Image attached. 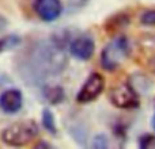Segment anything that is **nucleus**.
<instances>
[{"mask_svg":"<svg viewBox=\"0 0 155 149\" xmlns=\"http://www.w3.org/2000/svg\"><path fill=\"white\" fill-rule=\"evenodd\" d=\"M40 133V126L34 119H25L11 123L2 130V141L8 147H25Z\"/></svg>","mask_w":155,"mask_h":149,"instance_id":"nucleus-1","label":"nucleus"},{"mask_svg":"<svg viewBox=\"0 0 155 149\" xmlns=\"http://www.w3.org/2000/svg\"><path fill=\"white\" fill-rule=\"evenodd\" d=\"M131 46L125 37L110 41L101 52V67L107 72L116 71L129 56Z\"/></svg>","mask_w":155,"mask_h":149,"instance_id":"nucleus-2","label":"nucleus"},{"mask_svg":"<svg viewBox=\"0 0 155 149\" xmlns=\"http://www.w3.org/2000/svg\"><path fill=\"white\" fill-rule=\"evenodd\" d=\"M109 100L121 110L137 109L140 106V95L131 81H121L109 91Z\"/></svg>","mask_w":155,"mask_h":149,"instance_id":"nucleus-3","label":"nucleus"},{"mask_svg":"<svg viewBox=\"0 0 155 149\" xmlns=\"http://www.w3.org/2000/svg\"><path fill=\"white\" fill-rule=\"evenodd\" d=\"M105 90V77L98 72H93L87 76L83 85L76 94V102L80 104H86L94 102L101 96Z\"/></svg>","mask_w":155,"mask_h":149,"instance_id":"nucleus-4","label":"nucleus"},{"mask_svg":"<svg viewBox=\"0 0 155 149\" xmlns=\"http://www.w3.org/2000/svg\"><path fill=\"white\" fill-rule=\"evenodd\" d=\"M61 0H34L33 10L44 22H54L63 14Z\"/></svg>","mask_w":155,"mask_h":149,"instance_id":"nucleus-5","label":"nucleus"},{"mask_svg":"<svg viewBox=\"0 0 155 149\" xmlns=\"http://www.w3.org/2000/svg\"><path fill=\"white\" fill-rule=\"evenodd\" d=\"M70 53L72 57H75L76 60L80 61H87L91 57L94 56V52H95V42H94L93 37L90 35H79L75 37L72 41L70 42Z\"/></svg>","mask_w":155,"mask_h":149,"instance_id":"nucleus-6","label":"nucleus"},{"mask_svg":"<svg viewBox=\"0 0 155 149\" xmlns=\"http://www.w3.org/2000/svg\"><path fill=\"white\" fill-rule=\"evenodd\" d=\"M23 106V95L19 90H5L0 95V109L5 114H15Z\"/></svg>","mask_w":155,"mask_h":149,"instance_id":"nucleus-7","label":"nucleus"},{"mask_svg":"<svg viewBox=\"0 0 155 149\" xmlns=\"http://www.w3.org/2000/svg\"><path fill=\"white\" fill-rule=\"evenodd\" d=\"M129 24V15L127 12H118L116 15L110 16L106 22H105V30L109 34L117 33L118 30L124 29Z\"/></svg>","mask_w":155,"mask_h":149,"instance_id":"nucleus-8","label":"nucleus"},{"mask_svg":"<svg viewBox=\"0 0 155 149\" xmlns=\"http://www.w3.org/2000/svg\"><path fill=\"white\" fill-rule=\"evenodd\" d=\"M44 96L51 104H60L65 98V92L60 85H49L44 88Z\"/></svg>","mask_w":155,"mask_h":149,"instance_id":"nucleus-9","label":"nucleus"},{"mask_svg":"<svg viewBox=\"0 0 155 149\" xmlns=\"http://www.w3.org/2000/svg\"><path fill=\"white\" fill-rule=\"evenodd\" d=\"M41 122L45 130H48L49 133L56 134L57 133V126H56V119H54L53 113L49 109L42 110V115H41Z\"/></svg>","mask_w":155,"mask_h":149,"instance_id":"nucleus-10","label":"nucleus"},{"mask_svg":"<svg viewBox=\"0 0 155 149\" xmlns=\"http://www.w3.org/2000/svg\"><path fill=\"white\" fill-rule=\"evenodd\" d=\"M19 43H21V38L16 35H7V37L0 38V53L11 50L12 48L18 46Z\"/></svg>","mask_w":155,"mask_h":149,"instance_id":"nucleus-11","label":"nucleus"},{"mask_svg":"<svg viewBox=\"0 0 155 149\" xmlns=\"http://www.w3.org/2000/svg\"><path fill=\"white\" fill-rule=\"evenodd\" d=\"M91 147L95 149H106L109 147V140L104 134H97L95 137H93L91 140Z\"/></svg>","mask_w":155,"mask_h":149,"instance_id":"nucleus-12","label":"nucleus"},{"mask_svg":"<svg viewBox=\"0 0 155 149\" xmlns=\"http://www.w3.org/2000/svg\"><path fill=\"white\" fill-rule=\"evenodd\" d=\"M140 23L143 26H155V10H147L140 15Z\"/></svg>","mask_w":155,"mask_h":149,"instance_id":"nucleus-13","label":"nucleus"},{"mask_svg":"<svg viewBox=\"0 0 155 149\" xmlns=\"http://www.w3.org/2000/svg\"><path fill=\"white\" fill-rule=\"evenodd\" d=\"M155 142V137L153 134H143L139 138V147L140 148H151Z\"/></svg>","mask_w":155,"mask_h":149,"instance_id":"nucleus-14","label":"nucleus"},{"mask_svg":"<svg viewBox=\"0 0 155 149\" xmlns=\"http://www.w3.org/2000/svg\"><path fill=\"white\" fill-rule=\"evenodd\" d=\"M41 147H46V148H52L51 144H46V142H40V144L35 145V148H41Z\"/></svg>","mask_w":155,"mask_h":149,"instance_id":"nucleus-15","label":"nucleus"},{"mask_svg":"<svg viewBox=\"0 0 155 149\" xmlns=\"http://www.w3.org/2000/svg\"><path fill=\"white\" fill-rule=\"evenodd\" d=\"M151 68H153V71L155 72V57H154L153 60H151Z\"/></svg>","mask_w":155,"mask_h":149,"instance_id":"nucleus-16","label":"nucleus"},{"mask_svg":"<svg viewBox=\"0 0 155 149\" xmlns=\"http://www.w3.org/2000/svg\"><path fill=\"white\" fill-rule=\"evenodd\" d=\"M153 128H154V130H155V113H154V117H153Z\"/></svg>","mask_w":155,"mask_h":149,"instance_id":"nucleus-17","label":"nucleus"}]
</instances>
